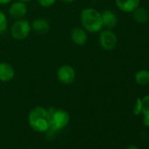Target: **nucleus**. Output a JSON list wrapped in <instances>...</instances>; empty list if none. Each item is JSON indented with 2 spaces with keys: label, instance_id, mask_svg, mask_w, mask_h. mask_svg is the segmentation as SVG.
Masks as SVG:
<instances>
[{
  "label": "nucleus",
  "instance_id": "f3484780",
  "mask_svg": "<svg viewBox=\"0 0 149 149\" xmlns=\"http://www.w3.org/2000/svg\"><path fill=\"white\" fill-rule=\"evenodd\" d=\"M141 110H142V102H141V98L138 97L136 99V103L134 104L133 107V113L134 115L138 116L139 114H141Z\"/></svg>",
  "mask_w": 149,
  "mask_h": 149
},
{
  "label": "nucleus",
  "instance_id": "9d476101",
  "mask_svg": "<svg viewBox=\"0 0 149 149\" xmlns=\"http://www.w3.org/2000/svg\"><path fill=\"white\" fill-rule=\"evenodd\" d=\"M103 26L107 29L114 28L118 24V17L116 13L111 10H105L101 13Z\"/></svg>",
  "mask_w": 149,
  "mask_h": 149
},
{
  "label": "nucleus",
  "instance_id": "20e7f679",
  "mask_svg": "<svg viewBox=\"0 0 149 149\" xmlns=\"http://www.w3.org/2000/svg\"><path fill=\"white\" fill-rule=\"evenodd\" d=\"M31 24L25 19H17L10 29L11 35L13 39L21 40L26 39L31 33Z\"/></svg>",
  "mask_w": 149,
  "mask_h": 149
},
{
  "label": "nucleus",
  "instance_id": "aec40b11",
  "mask_svg": "<svg viewBox=\"0 0 149 149\" xmlns=\"http://www.w3.org/2000/svg\"><path fill=\"white\" fill-rule=\"evenodd\" d=\"M12 0H0V5H7Z\"/></svg>",
  "mask_w": 149,
  "mask_h": 149
},
{
  "label": "nucleus",
  "instance_id": "f8f14e48",
  "mask_svg": "<svg viewBox=\"0 0 149 149\" xmlns=\"http://www.w3.org/2000/svg\"><path fill=\"white\" fill-rule=\"evenodd\" d=\"M31 28L33 32L42 34V33H46L49 31L50 25H49V22L47 21V19H46L44 18H39L33 21V23L31 25Z\"/></svg>",
  "mask_w": 149,
  "mask_h": 149
},
{
  "label": "nucleus",
  "instance_id": "5701e85b",
  "mask_svg": "<svg viewBox=\"0 0 149 149\" xmlns=\"http://www.w3.org/2000/svg\"><path fill=\"white\" fill-rule=\"evenodd\" d=\"M19 1H21V2H24V3H27V2L32 1V0H19Z\"/></svg>",
  "mask_w": 149,
  "mask_h": 149
},
{
  "label": "nucleus",
  "instance_id": "f03ea898",
  "mask_svg": "<svg viewBox=\"0 0 149 149\" xmlns=\"http://www.w3.org/2000/svg\"><path fill=\"white\" fill-rule=\"evenodd\" d=\"M80 21L86 32L98 33L103 29L101 13L93 8H85L81 12Z\"/></svg>",
  "mask_w": 149,
  "mask_h": 149
},
{
  "label": "nucleus",
  "instance_id": "b1692460",
  "mask_svg": "<svg viewBox=\"0 0 149 149\" xmlns=\"http://www.w3.org/2000/svg\"><path fill=\"white\" fill-rule=\"evenodd\" d=\"M27 149H31V148H27Z\"/></svg>",
  "mask_w": 149,
  "mask_h": 149
},
{
  "label": "nucleus",
  "instance_id": "423d86ee",
  "mask_svg": "<svg viewBox=\"0 0 149 149\" xmlns=\"http://www.w3.org/2000/svg\"><path fill=\"white\" fill-rule=\"evenodd\" d=\"M76 70L73 67L68 64H64L61 66L57 71V78L59 82L64 85L71 84L74 80H76Z\"/></svg>",
  "mask_w": 149,
  "mask_h": 149
},
{
  "label": "nucleus",
  "instance_id": "7ed1b4c3",
  "mask_svg": "<svg viewBox=\"0 0 149 149\" xmlns=\"http://www.w3.org/2000/svg\"><path fill=\"white\" fill-rule=\"evenodd\" d=\"M48 111L51 116V126L50 129L46 132L54 133L55 132H59L68 125L70 117L67 111L54 107L50 108Z\"/></svg>",
  "mask_w": 149,
  "mask_h": 149
},
{
  "label": "nucleus",
  "instance_id": "39448f33",
  "mask_svg": "<svg viewBox=\"0 0 149 149\" xmlns=\"http://www.w3.org/2000/svg\"><path fill=\"white\" fill-rule=\"evenodd\" d=\"M98 42L102 48L107 51H111L117 46L118 39L115 33H113L111 29H105L100 31Z\"/></svg>",
  "mask_w": 149,
  "mask_h": 149
},
{
  "label": "nucleus",
  "instance_id": "dca6fc26",
  "mask_svg": "<svg viewBox=\"0 0 149 149\" xmlns=\"http://www.w3.org/2000/svg\"><path fill=\"white\" fill-rule=\"evenodd\" d=\"M142 102V110L141 113L143 114L144 118H149V95L145 96L141 98Z\"/></svg>",
  "mask_w": 149,
  "mask_h": 149
},
{
  "label": "nucleus",
  "instance_id": "ddd939ff",
  "mask_svg": "<svg viewBox=\"0 0 149 149\" xmlns=\"http://www.w3.org/2000/svg\"><path fill=\"white\" fill-rule=\"evenodd\" d=\"M132 13H133V19H135L136 22L140 23V24H144L147 22L149 19V13L145 8L138 7Z\"/></svg>",
  "mask_w": 149,
  "mask_h": 149
},
{
  "label": "nucleus",
  "instance_id": "6e6552de",
  "mask_svg": "<svg viewBox=\"0 0 149 149\" xmlns=\"http://www.w3.org/2000/svg\"><path fill=\"white\" fill-rule=\"evenodd\" d=\"M15 77V69L8 62H0V81L1 82H10Z\"/></svg>",
  "mask_w": 149,
  "mask_h": 149
},
{
  "label": "nucleus",
  "instance_id": "4468645a",
  "mask_svg": "<svg viewBox=\"0 0 149 149\" xmlns=\"http://www.w3.org/2000/svg\"><path fill=\"white\" fill-rule=\"evenodd\" d=\"M135 82L141 86L149 84V70L141 69L138 71L135 74Z\"/></svg>",
  "mask_w": 149,
  "mask_h": 149
},
{
  "label": "nucleus",
  "instance_id": "4be33fe9",
  "mask_svg": "<svg viewBox=\"0 0 149 149\" xmlns=\"http://www.w3.org/2000/svg\"><path fill=\"white\" fill-rule=\"evenodd\" d=\"M61 1H62L63 3H66V4H71V3H73V2L76 1V0H61Z\"/></svg>",
  "mask_w": 149,
  "mask_h": 149
},
{
  "label": "nucleus",
  "instance_id": "a211bd4d",
  "mask_svg": "<svg viewBox=\"0 0 149 149\" xmlns=\"http://www.w3.org/2000/svg\"><path fill=\"white\" fill-rule=\"evenodd\" d=\"M39 5L42 7H50L55 4L56 0H37Z\"/></svg>",
  "mask_w": 149,
  "mask_h": 149
},
{
  "label": "nucleus",
  "instance_id": "0eeeda50",
  "mask_svg": "<svg viewBox=\"0 0 149 149\" xmlns=\"http://www.w3.org/2000/svg\"><path fill=\"white\" fill-rule=\"evenodd\" d=\"M27 13V6L21 1L13 2L9 7V15L14 19H21Z\"/></svg>",
  "mask_w": 149,
  "mask_h": 149
},
{
  "label": "nucleus",
  "instance_id": "1a4fd4ad",
  "mask_svg": "<svg viewBox=\"0 0 149 149\" xmlns=\"http://www.w3.org/2000/svg\"><path fill=\"white\" fill-rule=\"evenodd\" d=\"M70 39L74 44L77 46H84L88 39L87 33L83 27H74L70 33Z\"/></svg>",
  "mask_w": 149,
  "mask_h": 149
},
{
  "label": "nucleus",
  "instance_id": "412c9836",
  "mask_svg": "<svg viewBox=\"0 0 149 149\" xmlns=\"http://www.w3.org/2000/svg\"><path fill=\"white\" fill-rule=\"evenodd\" d=\"M125 149H139V147L137 146H135V145H130Z\"/></svg>",
  "mask_w": 149,
  "mask_h": 149
},
{
  "label": "nucleus",
  "instance_id": "2eb2a0df",
  "mask_svg": "<svg viewBox=\"0 0 149 149\" xmlns=\"http://www.w3.org/2000/svg\"><path fill=\"white\" fill-rule=\"evenodd\" d=\"M8 26V19L6 15L0 10V35L5 33Z\"/></svg>",
  "mask_w": 149,
  "mask_h": 149
},
{
  "label": "nucleus",
  "instance_id": "f257e3e1",
  "mask_svg": "<svg viewBox=\"0 0 149 149\" xmlns=\"http://www.w3.org/2000/svg\"><path fill=\"white\" fill-rule=\"evenodd\" d=\"M28 123L31 128L38 132H46L51 126L49 111L41 106H36L28 114Z\"/></svg>",
  "mask_w": 149,
  "mask_h": 149
},
{
  "label": "nucleus",
  "instance_id": "9b49d317",
  "mask_svg": "<svg viewBox=\"0 0 149 149\" xmlns=\"http://www.w3.org/2000/svg\"><path fill=\"white\" fill-rule=\"evenodd\" d=\"M140 0H116V6L124 13H132L139 7Z\"/></svg>",
  "mask_w": 149,
  "mask_h": 149
},
{
  "label": "nucleus",
  "instance_id": "6ab92c4d",
  "mask_svg": "<svg viewBox=\"0 0 149 149\" xmlns=\"http://www.w3.org/2000/svg\"><path fill=\"white\" fill-rule=\"evenodd\" d=\"M143 125L146 127H149V118H143Z\"/></svg>",
  "mask_w": 149,
  "mask_h": 149
}]
</instances>
